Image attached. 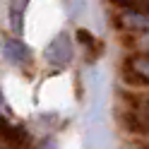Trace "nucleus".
<instances>
[{
	"label": "nucleus",
	"instance_id": "f257e3e1",
	"mask_svg": "<svg viewBox=\"0 0 149 149\" xmlns=\"http://www.w3.org/2000/svg\"><path fill=\"white\" fill-rule=\"evenodd\" d=\"M123 77L130 84H137V87H144L149 82V60L144 55H130L123 63Z\"/></svg>",
	"mask_w": 149,
	"mask_h": 149
},
{
	"label": "nucleus",
	"instance_id": "20e7f679",
	"mask_svg": "<svg viewBox=\"0 0 149 149\" xmlns=\"http://www.w3.org/2000/svg\"><path fill=\"white\" fill-rule=\"evenodd\" d=\"M29 7V0H10V26L22 34L24 31V12Z\"/></svg>",
	"mask_w": 149,
	"mask_h": 149
},
{
	"label": "nucleus",
	"instance_id": "f03ea898",
	"mask_svg": "<svg viewBox=\"0 0 149 149\" xmlns=\"http://www.w3.org/2000/svg\"><path fill=\"white\" fill-rule=\"evenodd\" d=\"M72 58V43H70V36L68 34H60L55 36V41H51L46 46V60L53 63V65H68Z\"/></svg>",
	"mask_w": 149,
	"mask_h": 149
},
{
	"label": "nucleus",
	"instance_id": "39448f33",
	"mask_svg": "<svg viewBox=\"0 0 149 149\" xmlns=\"http://www.w3.org/2000/svg\"><path fill=\"white\" fill-rule=\"evenodd\" d=\"M5 58L10 63H24L26 58H29V48L22 43V41H7L5 43Z\"/></svg>",
	"mask_w": 149,
	"mask_h": 149
},
{
	"label": "nucleus",
	"instance_id": "0eeeda50",
	"mask_svg": "<svg viewBox=\"0 0 149 149\" xmlns=\"http://www.w3.org/2000/svg\"><path fill=\"white\" fill-rule=\"evenodd\" d=\"M118 7H132V10H147V0H113Z\"/></svg>",
	"mask_w": 149,
	"mask_h": 149
},
{
	"label": "nucleus",
	"instance_id": "423d86ee",
	"mask_svg": "<svg viewBox=\"0 0 149 149\" xmlns=\"http://www.w3.org/2000/svg\"><path fill=\"white\" fill-rule=\"evenodd\" d=\"M0 137H3L10 147H19V144H24V132H22L19 127H15V125H7L3 118H0Z\"/></svg>",
	"mask_w": 149,
	"mask_h": 149
},
{
	"label": "nucleus",
	"instance_id": "1a4fd4ad",
	"mask_svg": "<svg viewBox=\"0 0 149 149\" xmlns=\"http://www.w3.org/2000/svg\"><path fill=\"white\" fill-rule=\"evenodd\" d=\"M0 149H5V147H0Z\"/></svg>",
	"mask_w": 149,
	"mask_h": 149
},
{
	"label": "nucleus",
	"instance_id": "7ed1b4c3",
	"mask_svg": "<svg viewBox=\"0 0 149 149\" xmlns=\"http://www.w3.org/2000/svg\"><path fill=\"white\" fill-rule=\"evenodd\" d=\"M118 26H123L127 31H147L149 19L144 10H132V7H123V12L118 15Z\"/></svg>",
	"mask_w": 149,
	"mask_h": 149
},
{
	"label": "nucleus",
	"instance_id": "6e6552de",
	"mask_svg": "<svg viewBox=\"0 0 149 149\" xmlns=\"http://www.w3.org/2000/svg\"><path fill=\"white\" fill-rule=\"evenodd\" d=\"M41 149H55V147H53V142H43V144H41Z\"/></svg>",
	"mask_w": 149,
	"mask_h": 149
}]
</instances>
